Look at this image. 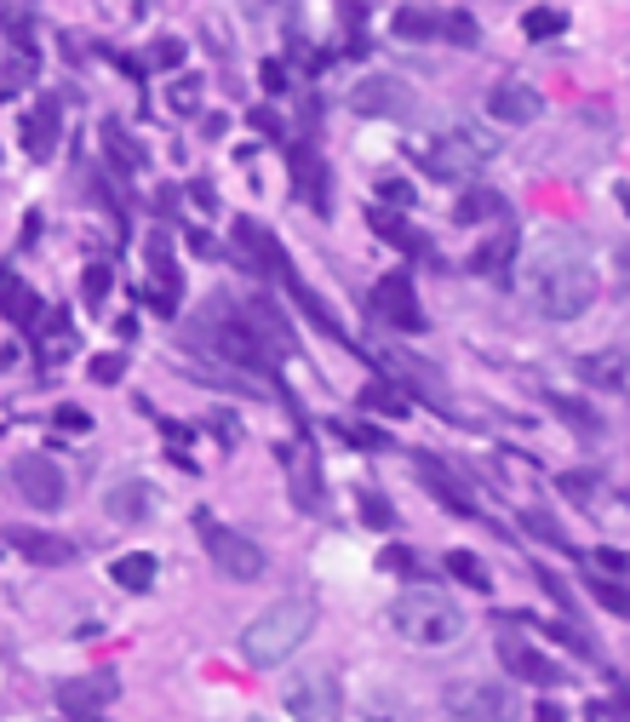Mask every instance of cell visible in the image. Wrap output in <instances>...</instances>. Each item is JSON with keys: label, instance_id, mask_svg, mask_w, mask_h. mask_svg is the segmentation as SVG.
<instances>
[{"label": "cell", "instance_id": "obj_1", "mask_svg": "<svg viewBox=\"0 0 630 722\" xmlns=\"http://www.w3.org/2000/svg\"><path fill=\"white\" fill-rule=\"evenodd\" d=\"M522 298L550 321H579L596 298V264L573 236H545L522 264Z\"/></svg>", "mask_w": 630, "mask_h": 722}, {"label": "cell", "instance_id": "obj_2", "mask_svg": "<svg viewBox=\"0 0 630 722\" xmlns=\"http://www.w3.org/2000/svg\"><path fill=\"white\" fill-rule=\"evenodd\" d=\"M316 596L310 591H293V596H275V603L259 614V619H247V631H241V654L247 665H282L287 654L305 649V637L316 631Z\"/></svg>", "mask_w": 630, "mask_h": 722}, {"label": "cell", "instance_id": "obj_3", "mask_svg": "<svg viewBox=\"0 0 630 722\" xmlns=\"http://www.w3.org/2000/svg\"><path fill=\"white\" fill-rule=\"evenodd\" d=\"M390 626H396V637H408L413 649H453V642L465 637V614H459V603H447L442 591L408 585L390 603Z\"/></svg>", "mask_w": 630, "mask_h": 722}, {"label": "cell", "instance_id": "obj_4", "mask_svg": "<svg viewBox=\"0 0 630 722\" xmlns=\"http://www.w3.org/2000/svg\"><path fill=\"white\" fill-rule=\"evenodd\" d=\"M499 149V138L493 133H482V127H453V133H436L431 144L419 149V167L431 172L436 184H465V179H476L482 172V161Z\"/></svg>", "mask_w": 630, "mask_h": 722}, {"label": "cell", "instance_id": "obj_5", "mask_svg": "<svg viewBox=\"0 0 630 722\" xmlns=\"http://www.w3.org/2000/svg\"><path fill=\"white\" fill-rule=\"evenodd\" d=\"M287 711L293 722H339L344 717V688L333 671H298L287 683Z\"/></svg>", "mask_w": 630, "mask_h": 722}, {"label": "cell", "instance_id": "obj_6", "mask_svg": "<svg viewBox=\"0 0 630 722\" xmlns=\"http://www.w3.org/2000/svg\"><path fill=\"white\" fill-rule=\"evenodd\" d=\"M218 351L230 356L236 367H247L252 379H275V367H282V362H275V344H270L259 328H252L247 316H224V328H218Z\"/></svg>", "mask_w": 630, "mask_h": 722}, {"label": "cell", "instance_id": "obj_7", "mask_svg": "<svg viewBox=\"0 0 630 722\" xmlns=\"http://www.w3.org/2000/svg\"><path fill=\"white\" fill-rule=\"evenodd\" d=\"M442 706L459 722H511L516 717V700L504 683H447Z\"/></svg>", "mask_w": 630, "mask_h": 722}, {"label": "cell", "instance_id": "obj_8", "mask_svg": "<svg viewBox=\"0 0 630 722\" xmlns=\"http://www.w3.org/2000/svg\"><path fill=\"white\" fill-rule=\"evenodd\" d=\"M201 534H207V551H213V562H218L230 580H259V574H264V551H259V545H252L247 534L218 528L213 516H201Z\"/></svg>", "mask_w": 630, "mask_h": 722}, {"label": "cell", "instance_id": "obj_9", "mask_svg": "<svg viewBox=\"0 0 630 722\" xmlns=\"http://www.w3.org/2000/svg\"><path fill=\"white\" fill-rule=\"evenodd\" d=\"M12 482H18V493L30 505H41V511H58L64 505V493H69V482H64V470L46 459V454H23L18 465H12Z\"/></svg>", "mask_w": 630, "mask_h": 722}, {"label": "cell", "instance_id": "obj_10", "mask_svg": "<svg viewBox=\"0 0 630 722\" xmlns=\"http://www.w3.org/2000/svg\"><path fill=\"white\" fill-rule=\"evenodd\" d=\"M373 310L385 316L390 328H401V333H424L419 293H413V282L401 276V270H390V276H378V282H373Z\"/></svg>", "mask_w": 630, "mask_h": 722}, {"label": "cell", "instance_id": "obj_11", "mask_svg": "<svg viewBox=\"0 0 630 722\" xmlns=\"http://www.w3.org/2000/svg\"><path fill=\"white\" fill-rule=\"evenodd\" d=\"M499 665L511 671V683H534V688H557L562 683L557 660H545L527 637H499Z\"/></svg>", "mask_w": 630, "mask_h": 722}, {"label": "cell", "instance_id": "obj_12", "mask_svg": "<svg viewBox=\"0 0 630 722\" xmlns=\"http://www.w3.org/2000/svg\"><path fill=\"white\" fill-rule=\"evenodd\" d=\"M488 115L504 121V127H534V121L545 115V98L527 87V81H499L488 92Z\"/></svg>", "mask_w": 630, "mask_h": 722}, {"label": "cell", "instance_id": "obj_13", "mask_svg": "<svg viewBox=\"0 0 630 722\" xmlns=\"http://www.w3.org/2000/svg\"><path fill=\"white\" fill-rule=\"evenodd\" d=\"M413 92L396 81V75H367V81L350 92V110L356 115H408Z\"/></svg>", "mask_w": 630, "mask_h": 722}, {"label": "cell", "instance_id": "obj_14", "mask_svg": "<svg viewBox=\"0 0 630 722\" xmlns=\"http://www.w3.org/2000/svg\"><path fill=\"white\" fill-rule=\"evenodd\" d=\"M236 247H241V253L252 259V264H259V270H270V276H293V264H287V247L282 241H275L270 230H264V224L259 218H236Z\"/></svg>", "mask_w": 630, "mask_h": 722}, {"label": "cell", "instance_id": "obj_15", "mask_svg": "<svg viewBox=\"0 0 630 722\" xmlns=\"http://www.w3.org/2000/svg\"><path fill=\"white\" fill-rule=\"evenodd\" d=\"M0 316H7L12 328H35V321L46 316L41 298H35V287L23 282L18 270H0Z\"/></svg>", "mask_w": 630, "mask_h": 722}, {"label": "cell", "instance_id": "obj_16", "mask_svg": "<svg viewBox=\"0 0 630 722\" xmlns=\"http://www.w3.org/2000/svg\"><path fill=\"white\" fill-rule=\"evenodd\" d=\"M7 545H18L30 562H41V568H64V562H75V545L69 539H58V534H35V528H7Z\"/></svg>", "mask_w": 630, "mask_h": 722}, {"label": "cell", "instance_id": "obj_17", "mask_svg": "<svg viewBox=\"0 0 630 722\" xmlns=\"http://www.w3.org/2000/svg\"><path fill=\"white\" fill-rule=\"evenodd\" d=\"M287 477H293V500H298V511H321V477H316V454L310 447H287Z\"/></svg>", "mask_w": 630, "mask_h": 722}, {"label": "cell", "instance_id": "obj_18", "mask_svg": "<svg viewBox=\"0 0 630 722\" xmlns=\"http://www.w3.org/2000/svg\"><path fill=\"white\" fill-rule=\"evenodd\" d=\"M293 172H298V190L310 195V207H316V213L333 207V190H327V167L316 161V149H310V144H293Z\"/></svg>", "mask_w": 630, "mask_h": 722}, {"label": "cell", "instance_id": "obj_19", "mask_svg": "<svg viewBox=\"0 0 630 722\" xmlns=\"http://www.w3.org/2000/svg\"><path fill=\"white\" fill-rule=\"evenodd\" d=\"M419 477H424V482H431V493H436V500H442V505H447L453 516H470V511H476V505H470V493H465L459 482H453V477H447V465H442V459H431V454H419Z\"/></svg>", "mask_w": 630, "mask_h": 722}, {"label": "cell", "instance_id": "obj_20", "mask_svg": "<svg viewBox=\"0 0 630 722\" xmlns=\"http://www.w3.org/2000/svg\"><path fill=\"white\" fill-rule=\"evenodd\" d=\"M367 224H373V236H378V241L401 247V253H431V241H424L419 230H408V218L390 213V207H373V213H367Z\"/></svg>", "mask_w": 630, "mask_h": 722}, {"label": "cell", "instance_id": "obj_21", "mask_svg": "<svg viewBox=\"0 0 630 722\" xmlns=\"http://www.w3.org/2000/svg\"><path fill=\"white\" fill-rule=\"evenodd\" d=\"M104 511H110L115 522H144L149 511H156V493H149L144 482H115L110 500H104Z\"/></svg>", "mask_w": 630, "mask_h": 722}, {"label": "cell", "instance_id": "obj_22", "mask_svg": "<svg viewBox=\"0 0 630 722\" xmlns=\"http://www.w3.org/2000/svg\"><path fill=\"white\" fill-rule=\"evenodd\" d=\"M115 700V683L110 677H98V683H64L58 688V706L69 717H81V711H98V706H110Z\"/></svg>", "mask_w": 630, "mask_h": 722}, {"label": "cell", "instance_id": "obj_23", "mask_svg": "<svg viewBox=\"0 0 630 722\" xmlns=\"http://www.w3.org/2000/svg\"><path fill=\"white\" fill-rule=\"evenodd\" d=\"M504 213H511V207H504V195L499 190H465L459 195V207H453V224H499Z\"/></svg>", "mask_w": 630, "mask_h": 722}, {"label": "cell", "instance_id": "obj_24", "mask_svg": "<svg viewBox=\"0 0 630 722\" xmlns=\"http://www.w3.org/2000/svg\"><path fill=\"white\" fill-rule=\"evenodd\" d=\"M511 253H516V224H511V218H499V236H493L488 247H476L470 270H476V276H493L499 264H511Z\"/></svg>", "mask_w": 630, "mask_h": 722}, {"label": "cell", "instance_id": "obj_25", "mask_svg": "<svg viewBox=\"0 0 630 722\" xmlns=\"http://www.w3.org/2000/svg\"><path fill=\"white\" fill-rule=\"evenodd\" d=\"M390 30H396V41H436L442 35V12L436 7H401Z\"/></svg>", "mask_w": 630, "mask_h": 722}, {"label": "cell", "instance_id": "obj_26", "mask_svg": "<svg viewBox=\"0 0 630 722\" xmlns=\"http://www.w3.org/2000/svg\"><path fill=\"white\" fill-rule=\"evenodd\" d=\"M149 264H156V282H161V298L156 305L161 310H172V287H179V270H172V241H167V230H149Z\"/></svg>", "mask_w": 630, "mask_h": 722}, {"label": "cell", "instance_id": "obj_27", "mask_svg": "<svg viewBox=\"0 0 630 722\" xmlns=\"http://www.w3.org/2000/svg\"><path fill=\"white\" fill-rule=\"evenodd\" d=\"M23 133H30V156L35 161L53 156V149H58V104H53V98H46V104L30 115V127H23Z\"/></svg>", "mask_w": 630, "mask_h": 722}, {"label": "cell", "instance_id": "obj_28", "mask_svg": "<svg viewBox=\"0 0 630 722\" xmlns=\"http://www.w3.org/2000/svg\"><path fill=\"white\" fill-rule=\"evenodd\" d=\"M110 574H115L121 591H149V585H156V557H144V551L115 557V562H110Z\"/></svg>", "mask_w": 630, "mask_h": 722}, {"label": "cell", "instance_id": "obj_29", "mask_svg": "<svg viewBox=\"0 0 630 722\" xmlns=\"http://www.w3.org/2000/svg\"><path fill=\"white\" fill-rule=\"evenodd\" d=\"M104 149L115 156V167H121V172H144V149H138L133 138H126L121 121H104Z\"/></svg>", "mask_w": 630, "mask_h": 722}, {"label": "cell", "instance_id": "obj_30", "mask_svg": "<svg viewBox=\"0 0 630 722\" xmlns=\"http://www.w3.org/2000/svg\"><path fill=\"white\" fill-rule=\"evenodd\" d=\"M287 287H293V298H298V305H305V316L316 321V328H321V333H333V339H344V328H339V321H333V310H327V305H321V298H316V293H310L305 282H298V276H287Z\"/></svg>", "mask_w": 630, "mask_h": 722}, {"label": "cell", "instance_id": "obj_31", "mask_svg": "<svg viewBox=\"0 0 630 722\" xmlns=\"http://www.w3.org/2000/svg\"><path fill=\"white\" fill-rule=\"evenodd\" d=\"M562 30H568V18H562L557 7H534V12L522 18V35H527V41H557Z\"/></svg>", "mask_w": 630, "mask_h": 722}, {"label": "cell", "instance_id": "obj_32", "mask_svg": "<svg viewBox=\"0 0 630 722\" xmlns=\"http://www.w3.org/2000/svg\"><path fill=\"white\" fill-rule=\"evenodd\" d=\"M447 574L465 580L470 591H493V574L482 568V557H470V551H453V557H447Z\"/></svg>", "mask_w": 630, "mask_h": 722}, {"label": "cell", "instance_id": "obj_33", "mask_svg": "<svg viewBox=\"0 0 630 722\" xmlns=\"http://www.w3.org/2000/svg\"><path fill=\"white\" fill-rule=\"evenodd\" d=\"M362 408H367V413H385V419L413 413V408H408V396H396L390 385H362Z\"/></svg>", "mask_w": 630, "mask_h": 722}, {"label": "cell", "instance_id": "obj_34", "mask_svg": "<svg viewBox=\"0 0 630 722\" xmlns=\"http://www.w3.org/2000/svg\"><path fill=\"white\" fill-rule=\"evenodd\" d=\"M110 287H115V270H110V264H92V270H87V282H81V298L98 310V305L110 298Z\"/></svg>", "mask_w": 630, "mask_h": 722}, {"label": "cell", "instance_id": "obj_35", "mask_svg": "<svg viewBox=\"0 0 630 722\" xmlns=\"http://www.w3.org/2000/svg\"><path fill=\"white\" fill-rule=\"evenodd\" d=\"M522 522H527V534H539L545 545H557V551H573V545H568V534H562V528H557V522H550L545 511H527Z\"/></svg>", "mask_w": 630, "mask_h": 722}, {"label": "cell", "instance_id": "obj_36", "mask_svg": "<svg viewBox=\"0 0 630 722\" xmlns=\"http://www.w3.org/2000/svg\"><path fill=\"white\" fill-rule=\"evenodd\" d=\"M596 603L608 608V614H619V619H630V591L614 585V580H596Z\"/></svg>", "mask_w": 630, "mask_h": 722}, {"label": "cell", "instance_id": "obj_37", "mask_svg": "<svg viewBox=\"0 0 630 722\" xmlns=\"http://www.w3.org/2000/svg\"><path fill=\"white\" fill-rule=\"evenodd\" d=\"M362 522L367 528H396V511L385 505V493H362Z\"/></svg>", "mask_w": 630, "mask_h": 722}, {"label": "cell", "instance_id": "obj_38", "mask_svg": "<svg viewBox=\"0 0 630 722\" xmlns=\"http://www.w3.org/2000/svg\"><path fill=\"white\" fill-rule=\"evenodd\" d=\"M442 35H453L459 46H476V35H482V30H476L470 12H453V18H442Z\"/></svg>", "mask_w": 630, "mask_h": 722}, {"label": "cell", "instance_id": "obj_39", "mask_svg": "<svg viewBox=\"0 0 630 722\" xmlns=\"http://www.w3.org/2000/svg\"><path fill=\"white\" fill-rule=\"evenodd\" d=\"M149 64H156V69H172V64H184V41L161 35L156 46H149Z\"/></svg>", "mask_w": 630, "mask_h": 722}, {"label": "cell", "instance_id": "obj_40", "mask_svg": "<svg viewBox=\"0 0 630 722\" xmlns=\"http://www.w3.org/2000/svg\"><path fill=\"white\" fill-rule=\"evenodd\" d=\"M579 373H585V379H596V385H602V379H608V385H619V373H625V367H619V356H591V362L579 367Z\"/></svg>", "mask_w": 630, "mask_h": 722}, {"label": "cell", "instance_id": "obj_41", "mask_svg": "<svg viewBox=\"0 0 630 722\" xmlns=\"http://www.w3.org/2000/svg\"><path fill=\"white\" fill-rule=\"evenodd\" d=\"M87 373H92L98 385H121V373H126V356H115V351H110V356H98V362H92Z\"/></svg>", "mask_w": 630, "mask_h": 722}, {"label": "cell", "instance_id": "obj_42", "mask_svg": "<svg viewBox=\"0 0 630 722\" xmlns=\"http://www.w3.org/2000/svg\"><path fill=\"white\" fill-rule=\"evenodd\" d=\"M339 431H344V442H356V447H390V436L373 431V425H339Z\"/></svg>", "mask_w": 630, "mask_h": 722}, {"label": "cell", "instance_id": "obj_43", "mask_svg": "<svg viewBox=\"0 0 630 722\" xmlns=\"http://www.w3.org/2000/svg\"><path fill=\"white\" fill-rule=\"evenodd\" d=\"M172 110H201V81H195V75H190V81H179V87H172Z\"/></svg>", "mask_w": 630, "mask_h": 722}, {"label": "cell", "instance_id": "obj_44", "mask_svg": "<svg viewBox=\"0 0 630 722\" xmlns=\"http://www.w3.org/2000/svg\"><path fill=\"white\" fill-rule=\"evenodd\" d=\"M557 413H562V419H568V425H579V431H585V436H591V431H596V419H591V413H585V408H579V402H557Z\"/></svg>", "mask_w": 630, "mask_h": 722}, {"label": "cell", "instance_id": "obj_45", "mask_svg": "<svg viewBox=\"0 0 630 722\" xmlns=\"http://www.w3.org/2000/svg\"><path fill=\"white\" fill-rule=\"evenodd\" d=\"M378 195H385V202H396V207H408V202H413V190L401 184V179H378Z\"/></svg>", "mask_w": 630, "mask_h": 722}, {"label": "cell", "instance_id": "obj_46", "mask_svg": "<svg viewBox=\"0 0 630 722\" xmlns=\"http://www.w3.org/2000/svg\"><path fill=\"white\" fill-rule=\"evenodd\" d=\"M562 493H596V477H591V470H568V477H562Z\"/></svg>", "mask_w": 630, "mask_h": 722}, {"label": "cell", "instance_id": "obj_47", "mask_svg": "<svg viewBox=\"0 0 630 722\" xmlns=\"http://www.w3.org/2000/svg\"><path fill=\"white\" fill-rule=\"evenodd\" d=\"M264 92H275V98H282V92H287V69H282V64H275V58L264 64Z\"/></svg>", "mask_w": 630, "mask_h": 722}, {"label": "cell", "instance_id": "obj_48", "mask_svg": "<svg viewBox=\"0 0 630 722\" xmlns=\"http://www.w3.org/2000/svg\"><path fill=\"white\" fill-rule=\"evenodd\" d=\"M339 18L350 23V30H362V18H367V0H339Z\"/></svg>", "mask_w": 630, "mask_h": 722}, {"label": "cell", "instance_id": "obj_49", "mask_svg": "<svg viewBox=\"0 0 630 722\" xmlns=\"http://www.w3.org/2000/svg\"><path fill=\"white\" fill-rule=\"evenodd\" d=\"M58 425L64 431H87V413L81 408H58Z\"/></svg>", "mask_w": 630, "mask_h": 722}, {"label": "cell", "instance_id": "obj_50", "mask_svg": "<svg viewBox=\"0 0 630 722\" xmlns=\"http://www.w3.org/2000/svg\"><path fill=\"white\" fill-rule=\"evenodd\" d=\"M385 568L390 574H413V557L408 551H385Z\"/></svg>", "mask_w": 630, "mask_h": 722}, {"label": "cell", "instance_id": "obj_51", "mask_svg": "<svg viewBox=\"0 0 630 722\" xmlns=\"http://www.w3.org/2000/svg\"><path fill=\"white\" fill-rule=\"evenodd\" d=\"M619 264H625V270H619V293H625V305H630V247L619 253Z\"/></svg>", "mask_w": 630, "mask_h": 722}, {"label": "cell", "instance_id": "obj_52", "mask_svg": "<svg viewBox=\"0 0 630 722\" xmlns=\"http://www.w3.org/2000/svg\"><path fill=\"white\" fill-rule=\"evenodd\" d=\"M602 568H614V574H625V568H630V557H619V551H602Z\"/></svg>", "mask_w": 630, "mask_h": 722}, {"label": "cell", "instance_id": "obj_53", "mask_svg": "<svg viewBox=\"0 0 630 722\" xmlns=\"http://www.w3.org/2000/svg\"><path fill=\"white\" fill-rule=\"evenodd\" d=\"M539 722H568V717H562V706H550V700H545V706H539Z\"/></svg>", "mask_w": 630, "mask_h": 722}, {"label": "cell", "instance_id": "obj_54", "mask_svg": "<svg viewBox=\"0 0 630 722\" xmlns=\"http://www.w3.org/2000/svg\"><path fill=\"white\" fill-rule=\"evenodd\" d=\"M619 202H625V207H630V190H619Z\"/></svg>", "mask_w": 630, "mask_h": 722}, {"label": "cell", "instance_id": "obj_55", "mask_svg": "<svg viewBox=\"0 0 630 722\" xmlns=\"http://www.w3.org/2000/svg\"><path fill=\"white\" fill-rule=\"evenodd\" d=\"M138 7H149V0H138Z\"/></svg>", "mask_w": 630, "mask_h": 722}, {"label": "cell", "instance_id": "obj_56", "mask_svg": "<svg viewBox=\"0 0 630 722\" xmlns=\"http://www.w3.org/2000/svg\"><path fill=\"white\" fill-rule=\"evenodd\" d=\"M252 722H264V717H252Z\"/></svg>", "mask_w": 630, "mask_h": 722}]
</instances>
